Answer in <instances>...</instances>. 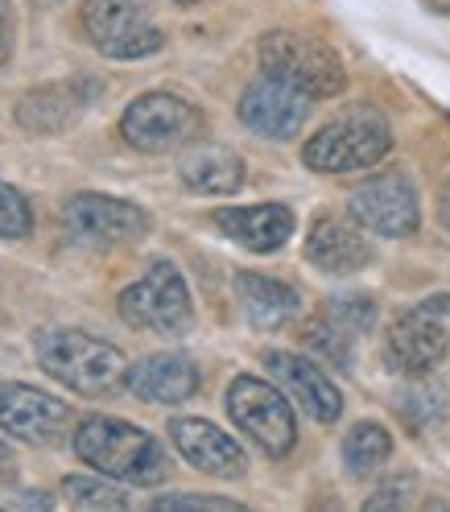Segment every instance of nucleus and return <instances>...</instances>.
Masks as SVG:
<instances>
[{
	"label": "nucleus",
	"mask_w": 450,
	"mask_h": 512,
	"mask_svg": "<svg viewBox=\"0 0 450 512\" xmlns=\"http://www.w3.org/2000/svg\"><path fill=\"white\" fill-rule=\"evenodd\" d=\"M34 356L46 376L67 384L79 397H112L116 389H124V376H128L120 347H112L108 339H95L87 331H75V327L42 331L34 339Z\"/></svg>",
	"instance_id": "f03ea898"
},
{
	"label": "nucleus",
	"mask_w": 450,
	"mask_h": 512,
	"mask_svg": "<svg viewBox=\"0 0 450 512\" xmlns=\"http://www.w3.org/2000/svg\"><path fill=\"white\" fill-rule=\"evenodd\" d=\"M228 413L244 438H252L269 459H285L298 442V422L289 401L261 376H236L228 384Z\"/></svg>",
	"instance_id": "0eeeda50"
},
{
	"label": "nucleus",
	"mask_w": 450,
	"mask_h": 512,
	"mask_svg": "<svg viewBox=\"0 0 450 512\" xmlns=\"http://www.w3.org/2000/svg\"><path fill=\"white\" fill-rule=\"evenodd\" d=\"M21 475V463H17V451L9 442H0V488H13Z\"/></svg>",
	"instance_id": "c85d7f7f"
},
{
	"label": "nucleus",
	"mask_w": 450,
	"mask_h": 512,
	"mask_svg": "<svg viewBox=\"0 0 450 512\" xmlns=\"http://www.w3.org/2000/svg\"><path fill=\"white\" fill-rule=\"evenodd\" d=\"M116 310L124 327L133 331H153V335H182L195 323V306H190V290L170 261H153L128 290L116 298Z\"/></svg>",
	"instance_id": "39448f33"
},
{
	"label": "nucleus",
	"mask_w": 450,
	"mask_h": 512,
	"mask_svg": "<svg viewBox=\"0 0 450 512\" xmlns=\"http://www.w3.org/2000/svg\"><path fill=\"white\" fill-rule=\"evenodd\" d=\"M0 430L29 446H62L71 438V405L34 384L0 380Z\"/></svg>",
	"instance_id": "9d476101"
},
{
	"label": "nucleus",
	"mask_w": 450,
	"mask_h": 512,
	"mask_svg": "<svg viewBox=\"0 0 450 512\" xmlns=\"http://www.w3.org/2000/svg\"><path fill=\"white\" fill-rule=\"evenodd\" d=\"M244 174V157L223 145H190L178 157V178L195 195H236Z\"/></svg>",
	"instance_id": "aec40b11"
},
{
	"label": "nucleus",
	"mask_w": 450,
	"mask_h": 512,
	"mask_svg": "<svg viewBox=\"0 0 450 512\" xmlns=\"http://www.w3.org/2000/svg\"><path fill=\"white\" fill-rule=\"evenodd\" d=\"M236 112H240L244 128H252L256 137L289 141V137H298L302 124L310 120V95H302L298 87H289L273 75H261L244 87Z\"/></svg>",
	"instance_id": "f8f14e48"
},
{
	"label": "nucleus",
	"mask_w": 450,
	"mask_h": 512,
	"mask_svg": "<svg viewBox=\"0 0 450 512\" xmlns=\"http://www.w3.org/2000/svg\"><path fill=\"white\" fill-rule=\"evenodd\" d=\"M62 228L71 232V240L91 244V248H124L149 236V215L145 207L116 199V195H71V203L62 207Z\"/></svg>",
	"instance_id": "1a4fd4ad"
},
{
	"label": "nucleus",
	"mask_w": 450,
	"mask_h": 512,
	"mask_svg": "<svg viewBox=\"0 0 450 512\" xmlns=\"http://www.w3.org/2000/svg\"><path fill=\"white\" fill-rule=\"evenodd\" d=\"M153 512H232V508H244L240 500H228V496H199V492H170V496H157L149 500Z\"/></svg>",
	"instance_id": "bb28decb"
},
{
	"label": "nucleus",
	"mask_w": 450,
	"mask_h": 512,
	"mask_svg": "<svg viewBox=\"0 0 450 512\" xmlns=\"http://www.w3.org/2000/svg\"><path fill=\"white\" fill-rule=\"evenodd\" d=\"M302 339H306V347L314 351V356H323L327 364H335V368H351V331L339 327L331 314L314 318Z\"/></svg>",
	"instance_id": "b1692460"
},
{
	"label": "nucleus",
	"mask_w": 450,
	"mask_h": 512,
	"mask_svg": "<svg viewBox=\"0 0 450 512\" xmlns=\"http://www.w3.org/2000/svg\"><path fill=\"white\" fill-rule=\"evenodd\" d=\"M351 219L364 223L368 232L389 236V240H405L417 232L422 223V207H417V190L405 174H380L368 178L364 186L351 190Z\"/></svg>",
	"instance_id": "9b49d317"
},
{
	"label": "nucleus",
	"mask_w": 450,
	"mask_h": 512,
	"mask_svg": "<svg viewBox=\"0 0 450 512\" xmlns=\"http://www.w3.org/2000/svg\"><path fill=\"white\" fill-rule=\"evenodd\" d=\"M327 314L339 327H347L351 335H368L376 327V302L364 294H335L327 298Z\"/></svg>",
	"instance_id": "a878e982"
},
{
	"label": "nucleus",
	"mask_w": 450,
	"mask_h": 512,
	"mask_svg": "<svg viewBox=\"0 0 450 512\" xmlns=\"http://www.w3.org/2000/svg\"><path fill=\"white\" fill-rule=\"evenodd\" d=\"M446 343L450 339L438 323V314L413 306V310L393 318L389 335H384V360H389V368L401 376H426L442 364Z\"/></svg>",
	"instance_id": "4468645a"
},
{
	"label": "nucleus",
	"mask_w": 450,
	"mask_h": 512,
	"mask_svg": "<svg viewBox=\"0 0 450 512\" xmlns=\"http://www.w3.org/2000/svg\"><path fill=\"white\" fill-rule=\"evenodd\" d=\"M95 95H100V87L87 83V79H58L46 87H29L13 104V116L25 133L54 137V133H67V128L87 112V104Z\"/></svg>",
	"instance_id": "ddd939ff"
},
{
	"label": "nucleus",
	"mask_w": 450,
	"mask_h": 512,
	"mask_svg": "<svg viewBox=\"0 0 450 512\" xmlns=\"http://www.w3.org/2000/svg\"><path fill=\"white\" fill-rule=\"evenodd\" d=\"M62 500L71 508H128V492L108 475H67L62 479Z\"/></svg>",
	"instance_id": "5701e85b"
},
{
	"label": "nucleus",
	"mask_w": 450,
	"mask_h": 512,
	"mask_svg": "<svg viewBox=\"0 0 450 512\" xmlns=\"http://www.w3.org/2000/svg\"><path fill=\"white\" fill-rule=\"evenodd\" d=\"M17 46V13H13V0H0V67L13 58Z\"/></svg>",
	"instance_id": "cd10ccee"
},
{
	"label": "nucleus",
	"mask_w": 450,
	"mask_h": 512,
	"mask_svg": "<svg viewBox=\"0 0 450 512\" xmlns=\"http://www.w3.org/2000/svg\"><path fill=\"white\" fill-rule=\"evenodd\" d=\"M265 368L269 376L281 384V389L294 397L314 422H339L343 413V393L339 384L318 368L310 356H298V351H265Z\"/></svg>",
	"instance_id": "dca6fc26"
},
{
	"label": "nucleus",
	"mask_w": 450,
	"mask_h": 512,
	"mask_svg": "<svg viewBox=\"0 0 450 512\" xmlns=\"http://www.w3.org/2000/svg\"><path fill=\"white\" fill-rule=\"evenodd\" d=\"M442 223L450 228V190H446V199H442Z\"/></svg>",
	"instance_id": "2f4dec72"
},
{
	"label": "nucleus",
	"mask_w": 450,
	"mask_h": 512,
	"mask_svg": "<svg viewBox=\"0 0 450 512\" xmlns=\"http://www.w3.org/2000/svg\"><path fill=\"white\" fill-rule=\"evenodd\" d=\"M236 294L244 302V314L256 331H281L294 323L302 310V294L289 281L265 277V273H236Z\"/></svg>",
	"instance_id": "412c9836"
},
{
	"label": "nucleus",
	"mask_w": 450,
	"mask_h": 512,
	"mask_svg": "<svg viewBox=\"0 0 450 512\" xmlns=\"http://www.w3.org/2000/svg\"><path fill=\"white\" fill-rule=\"evenodd\" d=\"M422 310H430V314L446 318V314H450V294H446V298H430V302H422Z\"/></svg>",
	"instance_id": "7c9ffc66"
},
{
	"label": "nucleus",
	"mask_w": 450,
	"mask_h": 512,
	"mask_svg": "<svg viewBox=\"0 0 450 512\" xmlns=\"http://www.w3.org/2000/svg\"><path fill=\"white\" fill-rule=\"evenodd\" d=\"M306 261L331 277H347V273H360L372 261V244L351 219L323 215V219H314V228L306 236Z\"/></svg>",
	"instance_id": "a211bd4d"
},
{
	"label": "nucleus",
	"mask_w": 450,
	"mask_h": 512,
	"mask_svg": "<svg viewBox=\"0 0 450 512\" xmlns=\"http://www.w3.org/2000/svg\"><path fill=\"white\" fill-rule=\"evenodd\" d=\"M409 500V488H384V492H376V496H368V508H401Z\"/></svg>",
	"instance_id": "c756f323"
},
{
	"label": "nucleus",
	"mask_w": 450,
	"mask_h": 512,
	"mask_svg": "<svg viewBox=\"0 0 450 512\" xmlns=\"http://www.w3.org/2000/svg\"><path fill=\"white\" fill-rule=\"evenodd\" d=\"M203 112L170 91H145L120 116V137L141 153H170L199 137Z\"/></svg>",
	"instance_id": "6e6552de"
},
{
	"label": "nucleus",
	"mask_w": 450,
	"mask_h": 512,
	"mask_svg": "<svg viewBox=\"0 0 450 512\" xmlns=\"http://www.w3.org/2000/svg\"><path fill=\"white\" fill-rule=\"evenodd\" d=\"M170 5H199V0H170Z\"/></svg>",
	"instance_id": "473e14b6"
},
{
	"label": "nucleus",
	"mask_w": 450,
	"mask_h": 512,
	"mask_svg": "<svg viewBox=\"0 0 450 512\" xmlns=\"http://www.w3.org/2000/svg\"><path fill=\"white\" fill-rule=\"evenodd\" d=\"M215 228L232 236L248 252H277L294 236V211L285 203H256V207H223L215 211Z\"/></svg>",
	"instance_id": "6ab92c4d"
},
{
	"label": "nucleus",
	"mask_w": 450,
	"mask_h": 512,
	"mask_svg": "<svg viewBox=\"0 0 450 512\" xmlns=\"http://www.w3.org/2000/svg\"><path fill=\"white\" fill-rule=\"evenodd\" d=\"M170 442L178 446V455L203 475H215V479H244L248 475L244 446L207 418H174Z\"/></svg>",
	"instance_id": "2eb2a0df"
},
{
	"label": "nucleus",
	"mask_w": 450,
	"mask_h": 512,
	"mask_svg": "<svg viewBox=\"0 0 450 512\" xmlns=\"http://www.w3.org/2000/svg\"><path fill=\"white\" fill-rule=\"evenodd\" d=\"M75 455L116 484L128 488H157L170 479V455L166 446L157 442L149 430L120 422V418H104V413H91L83 418L71 434Z\"/></svg>",
	"instance_id": "f257e3e1"
},
{
	"label": "nucleus",
	"mask_w": 450,
	"mask_h": 512,
	"mask_svg": "<svg viewBox=\"0 0 450 512\" xmlns=\"http://www.w3.org/2000/svg\"><path fill=\"white\" fill-rule=\"evenodd\" d=\"M393 149V128L376 108H351L339 120L323 124L318 133L302 145L306 170L318 174H356L384 162Z\"/></svg>",
	"instance_id": "7ed1b4c3"
},
{
	"label": "nucleus",
	"mask_w": 450,
	"mask_h": 512,
	"mask_svg": "<svg viewBox=\"0 0 450 512\" xmlns=\"http://www.w3.org/2000/svg\"><path fill=\"white\" fill-rule=\"evenodd\" d=\"M34 232V211L17 186L0 182V240H25Z\"/></svg>",
	"instance_id": "393cba45"
},
{
	"label": "nucleus",
	"mask_w": 450,
	"mask_h": 512,
	"mask_svg": "<svg viewBox=\"0 0 450 512\" xmlns=\"http://www.w3.org/2000/svg\"><path fill=\"white\" fill-rule=\"evenodd\" d=\"M83 34L104 58L133 62L166 46L145 0H83Z\"/></svg>",
	"instance_id": "423d86ee"
},
{
	"label": "nucleus",
	"mask_w": 450,
	"mask_h": 512,
	"mask_svg": "<svg viewBox=\"0 0 450 512\" xmlns=\"http://www.w3.org/2000/svg\"><path fill=\"white\" fill-rule=\"evenodd\" d=\"M261 71L298 87L310 100H331L347 83L339 54L306 34H294V29H277V34L261 38Z\"/></svg>",
	"instance_id": "20e7f679"
},
{
	"label": "nucleus",
	"mask_w": 450,
	"mask_h": 512,
	"mask_svg": "<svg viewBox=\"0 0 450 512\" xmlns=\"http://www.w3.org/2000/svg\"><path fill=\"white\" fill-rule=\"evenodd\" d=\"M34 5H62V0H34Z\"/></svg>",
	"instance_id": "72a5a7b5"
},
{
	"label": "nucleus",
	"mask_w": 450,
	"mask_h": 512,
	"mask_svg": "<svg viewBox=\"0 0 450 512\" xmlns=\"http://www.w3.org/2000/svg\"><path fill=\"white\" fill-rule=\"evenodd\" d=\"M393 455V434L376 426V422H360V426H351L347 438H343V467L351 475H372L380 471L384 463H389Z\"/></svg>",
	"instance_id": "4be33fe9"
},
{
	"label": "nucleus",
	"mask_w": 450,
	"mask_h": 512,
	"mask_svg": "<svg viewBox=\"0 0 450 512\" xmlns=\"http://www.w3.org/2000/svg\"><path fill=\"white\" fill-rule=\"evenodd\" d=\"M199 368L190 356H182V351H157V356H145L137 360L133 368H128L124 376V389L149 401V405H182L199 393Z\"/></svg>",
	"instance_id": "f3484780"
}]
</instances>
